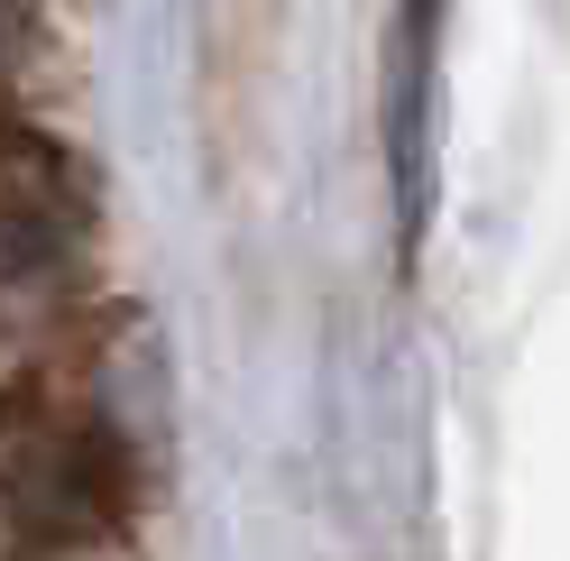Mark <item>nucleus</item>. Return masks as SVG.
Listing matches in <instances>:
<instances>
[{
	"label": "nucleus",
	"mask_w": 570,
	"mask_h": 561,
	"mask_svg": "<svg viewBox=\"0 0 570 561\" xmlns=\"http://www.w3.org/2000/svg\"><path fill=\"white\" fill-rule=\"evenodd\" d=\"M129 470L101 414L56 396L47 377L0 396V561H56L120 524Z\"/></svg>",
	"instance_id": "1"
},
{
	"label": "nucleus",
	"mask_w": 570,
	"mask_h": 561,
	"mask_svg": "<svg viewBox=\"0 0 570 561\" xmlns=\"http://www.w3.org/2000/svg\"><path fill=\"white\" fill-rule=\"evenodd\" d=\"M83 185L47 138H0V295L56 286L83 249Z\"/></svg>",
	"instance_id": "2"
},
{
	"label": "nucleus",
	"mask_w": 570,
	"mask_h": 561,
	"mask_svg": "<svg viewBox=\"0 0 570 561\" xmlns=\"http://www.w3.org/2000/svg\"><path fill=\"white\" fill-rule=\"evenodd\" d=\"M28 56H38V0H0V92L28 75Z\"/></svg>",
	"instance_id": "3"
}]
</instances>
